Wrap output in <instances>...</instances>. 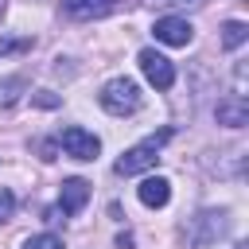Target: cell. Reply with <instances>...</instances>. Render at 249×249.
Segmentation results:
<instances>
[{
  "instance_id": "obj_3",
  "label": "cell",
  "mask_w": 249,
  "mask_h": 249,
  "mask_svg": "<svg viewBox=\"0 0 249 249\" xmlns=\"http://www.w3.org/2000/svg\"><path fill=\"white\" fill-rule=\"evenodd\" d=\"M222 230H226V214H222V210H202V214H195L191 226H187V245H191V249H210V245L222 237Z\"/></svg>"
},
{
  "instance_id": "obj_13",
  "label": "cell",
  "mask_w": 249,
  "mask_h": 249,
  "mask_svg": "<svg viewBox=\"0 0 249 249\" xmlns=\"http://www.w3.org/2000/svg\"><path fill=\"white\" fill-rule=\"evenodd\" d=\"M23 249H62V237H54V233H35V237L23 241Z\"/></svg>"
},
{
  "instance_id": "obj_14",
  "label": "cell",
  "mask_w": 249,
  "mask_h": 249,
  "mask_svg": "<svg viewBox=\"0 0 249 249\" xmlns=\"http://www.w3.org/2000/svg\"><path fill=\"white\" fill-rule=\"evenodd\" d=\"M148 8H202L206 0H140Z\"/></svg>"
},
{
  "instance_id": "obj_15",
  "label": "cell",
  "mask_w": 249,
  "mask_h": 249,
  "mask_svg": "<svg viewBox=\"0 0 249 249\" xmlns=\"http://www.w3.org/2000/svg\"><path fill=\"white\" fill-rule=\"evenodd\" d=\"M16 51H31V39H0V54H16Z\"/></svg>"
},
{
  "instance_id": "obj_11",
  "label": "cell",
  "mask_w": 249,
  "mask_h": 249,
  "mask_svg": "<svg viewBox=\"0 0 249 249\" xmlns=\"http://www.w3.org/2000/svg\"><path fill=\"white\" fill-rule=\"evenodd\" d=\"M245 39H249V27H245L241 19H230V23L222 27V47H226V51H237Z\"/></svg>"
},
{
  "instance_id": "obj_18",
  "label": "cell",
  "mask_w": 249,
  "mask_h": 249,
  "mask_svg": "<svg viewBox=\"0 0 249 249\" xmlns=\"http://www.w3.org/2000/svg\"><path fill=\"white\" fill-rule=\"evenodd\" d=\"M132 245H136L132 233H121V237H117V249H132Z\"/></svg>"
},
{
  "instance_id": "obj_19",
  "label": "cell",
  "mask_w": 249,
  "mask_h": 249,
  "mask_svg": "<svg viewBox=\"0 0 249 249\" xmlns=\"http://www.w3.org/2000/svg\"><path fill=\"white\" fill-rule=\"evenodd\" d=\"M0 12H4V0H0Z\"/></svg>"
},
{
  "instance_id": "obj_4",
  "label": "cell",
  "mask_w": 249,
  "mask_h": 249,
  "mask_svg": "<svg viewBox=\"0 0 249 249\" xmlns=\"http://www.w3.org/2000/svg\"><path fill=\"white\" fill-rule=\"evenodd\" d=\"M58 144H62V152L70 160H97V152H101V140L93 132H86L82 124H66L58 132Z\"/></svg>"
},
{
  "instance_id": "obj_17",
  "label": "cell",
  "mask_w": 249,
  "mask_h": 249,
  "mask_svg": "<svg viewBox=\"0 0 249 249\" xmlns=\"http://www.w3.org/2000/svg\"><path fill=\"white\" fill-rule=\"evenodd\" d=\"M31 101H35V105H43V109H54V105H58V97H54V93H47V89L31 93Z\"/></svg>"
},
{
  "instance_id": "obj_12",
  "label": "cell",
  "mask_w": 249,
  "mask_h": 249,
  "mask_svg": "<svg viewBox=\"0 0 249 249\" xmlns=\"http://www.w3.org/2000/svg\"><path fill=\"white\" fill-rule=\"evenodd\" d=\"M23 86H27V82H23L19 74H16V78H4V82H0V105L8 109V105L19 97V89H23Z\"/></svg>"
},
{
  "instance_id": "obj_16",
  "label": "cell",
  "mask_w": 249,
  "mask_h": 249,
  "mask_svg": "<svg viewBox=\"0 0 249 249\" xmlns=\"http://www.w3.org/2000/svg\"><path fill=\"white\" fill-rule=\"evenodd\" d=\"M12 210H16V195L12 191H0V222H8Z\"/></svg>"
},
{
  "instance_id": "obj_1",
  "label": "cell",
  "mask_w": 249,
  "mask_h": 249,
  "mask_svg": "<svg viewBox=\"0 0 249 249\" xmlns=\"http://www.w3.org/2000/svg\"><path fill=\"white\" fill-rule=\"evenodd\" d=\"M171 136H175V128H160V132H152L148 140L132 144V148H128V152L117 160V175H140V171L156 167V160H160V148H163Z\"/></svg>"
},
{
  "instance_id": "obj_10",
  "label": "cell",
  "mask_w": 249,
  "mask_h": 249,
  "mask_svg": "<svg viewBox=\"0 0 249 249\" xmlns=\"http://www.w3.org/2000/svg\"><path fill=\"white\" fill-rule=\"evenodd\" d=\"M136 195H140V202H144V206L160 210V206H167V202H171V183H167L163 175H152V179H144V183H140V191H136Z\"/></svg>"
},
{
  "instance_id": "obj_6",
  "label": "cell",
  "mask_w": 249,
  "mask_h": 249,
  "mask_svg": "<svg viewBox=\"0 0 249 249\" xmlns=\"http://www.w3.org/2000/svg\"><path fill=\"white\" fill-rule=\"evenodd\" d=\"M152 35H156L160 43H167V47H187V43L195 39V27H191L187 19H179V16H163V19L152 23Z\"/></svg>"
},
{
  "instance_id": "obj_7",
  "label": "cell",
  "mask_w": 249,
  "mask_h": 249,
  "mask_svg": "<svg viewBox=\"0 0 249 249\" xmlns=\"http://www.w3.org/2000/svg\"><path fill=\"white\" fill-rule=\"evenodd\" d=\"M214 117H218V124H226V128H241V124H249V101H245V93H230V97H222V101L214 105Z\"/></svg>"
},
{
  "instance_id": "obj_8",
  "label": "cell",
  "mask_w": 249,
  "mask_h": 249,
  "mask_svg": "<svg viewBox=\"0 0 249 249\" xmlns=\"http://www.w3.org/2000/svg\"><path fill=\"white\" fill-rule=\"evenodd\" d=\"M86 202H89V183H86V179H66L62 191H58V210H62V218H74Z\"/></svg>"
},
{
  "instance_id": "obj_5",
  "label": "cell",
  "mask_w": 249,
  "mask_h": 249,
  "mask_svg": "<svg viewBox=\"0 0 249 249\" xmlns=\"http://www.w3.org/2000/svg\"><path fill=\"white\" fill-rule=\"evenodd\" d=\"M140 70H144V78L156 86V89H171L175 86V66H171V58L167 54H160V51H140Z\"/></svg>"
},
{
  "instance_id": "obj_2",
  "label": "cell",
  "mask_w": 249,
  "mask_h": 249,
  "mask_svg": "<svg viewBox=\"0 0 249 249\" xmlns=\"http://www.w3.org/2000/svg\"><path fill=\"white\" fill-rule=\"evenodd\" d=\"M97 101H101L105 113H113V117H128V113L140 109V86H136L132 78H113V82L101 86Z\"/></svg>"
},
{
  "instance_id": "obj_9",
  "label": "cell",
  "mask_w": 249,
  "mask_h": 249,
  "mask_svg": "<svg viewBox=\"0 0 249 249\" xmlns=\"http://www.w3.org/2000/svg\"><path fill=\"white\" fill-rule=\"evenodd\" d=\"M117 4H121V0H62L66 16H74V19H101V16H109Z\"/></svg>"
}]
</instances>
